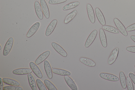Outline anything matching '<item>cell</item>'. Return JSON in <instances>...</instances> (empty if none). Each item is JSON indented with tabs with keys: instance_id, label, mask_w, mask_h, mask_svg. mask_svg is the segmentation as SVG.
<instances>
[{
	"instance_id": "1",
	"label": "cell",
	"mask_w": 135,
	"mask_h": 90,
	"mask_svg": "<svg viewBox=\"0 0 135 90\" xmlns=\"http://www.w3.org/2000/svg\"><path fill=\"white\" fill-rule=\"evenodd\" d=\"M114 23L119 32L124 36H127L128 33L124 26L121 22L117 18L114 19Z\"/></svg>"
},
{
	"instance_id": "2",
	"label": "cell",
	"mask_w": 135,
	"mask_h": 90,
	"mask_svg": "<svg viewBox=\"0 0 135 90\" xmlns=\"http://www.w3.org/2000/svg\"><path fill=\"white\" fill-rule=\"evenodd\" d=\"M97 30H94L90 33L85 43V48H88L92 44L97 36Z\"/></svg>"
},
{
	"instance_id": "3",
	"label": "cell",
	"mask_w": 135,
	"mask_h": 90,
	"mask_svg": "<svg viewBox=\"0 0 135 90\" xmlns=\"http://www.w3.org/2000/svg\"><path fill=\"white\" fill-rule=\"evenodd\" d=\"M99 75L101 78L111 81L117 82L119 80V79L118 77L110 73H101Z\"/></svg>"
},
{
	"instance_id": "4",
	"label": "cell",
	"mask_w": 135,
	"mask_h": 90,
	"mask_svg": "<svg viewBox=\"0 0 135 90\" xmlns=\"http://www.w3.org/2000/svg\"><path fill=\"white\" fill-rule=\"evenodd\" d=\"M13 42V38L12 37H10L4 46L3 53V55L7 56L9 53L12 47Z\"/></svg>"
},
{
	"instance_id": "5",
	"label": "cell",
	"mask_w": 135,
	"mask_h": 90,
	"mask_svg": "<svg viewBox=\"0 0 135 90\" xmlns=\"http://www.w3.org/2000/svg\"><path fill=\"white\" fill-rule=\"evenodd\" d=\"M119 48L117 47L112 51L108 60V64L110 65L113 63L116 60L119 53Z\"/></svg>"
},
{
	"instance_id": "6",
	"label": "cell",
	"mask_w": 135,
	"mask_h": 90,
	"mask_svg": "<svg viewBox=\"0 0 135 90\" xmlns=\"http://www.w3.org/2000/svg\"><path fill=\"white\" fill-rule=\"evenodd\" d=\"M51 45L54 49L59 54L64 57H66L67 53L63 48L58 44L52 42Z\"/></svg>"
},
{
	"instance_id": "7",
	"label": "cell",
	"mask_w": 135,
	"mask_h": 90,
	"mask_svg": "<svg viewBox=\"0 0 135 90\" xmlns=\"http://www.w3.org/2000/svg\"><path fill=\"white\" fill-rule=\"evenodd\" d=\"M86 9L89 20L91 23H94L95 22V15L93 7L90 4H87Z\"/></svg>"
},
{
	"instance_id": "8",
	"label": "cell",
	"mask_w": 135,
	"mask_h": 90,
	"mask_svg": "<svg viewBox=\"0 0 135 90\" xmlns=\"http://www.w3.org/2000/svg\"><path fill=\"white\" fill-rule=\"evenodd\" d=\"M29 65L31 69L35 75L38 78H42L43 77L42 74L36 64L31 61Z\"/></svg>"
},
{
	"instance_id": "9",
	"label": "cell",
	"mask_w": 135,
	"mask_h": 90,
	"mask_svg": "<svg viewBox=\"0 0 135 90\" xmlns=\"http://www.w3.org/2000/svg\"><path fill=\"white\" fill-rule=\"evenodd\" d=\"M57 22V20L55 19L50 23L45 31V35L46 36H49L53 32L56 27Z\"/></svg>"
},
{
	"instance_id": "10",
	"label": "cell",
	"mask_w": 135,
	"mask_h": 90,
	"mask_svg": "<svg viewBox=\"0 0 135 90\" xmlns=\"http://www.w3.org/2000/svg\"><path fill=\"white\" fill-rule=\"evenodd\" d=\"M97 17L100 24L102 26L105 25L106 22L104 16L100 9L98 7L95 9Z\"/></svg>"
},
{
	"instance_id": "11",
	"label": "cell",
	"mask_w": 135,
	"mask_h": 90,
	"mask_svg": "<svg viewBox=\"0 0 135 90\" xmlns=\"http://www.w3.org/2000/svg\"><path fill=\"white\" fill-rule=\"evenodd\" d=\"M40 4L43 14L47 19L50 17V13L47 5L45 0H40Z\"/></svg>"
},
{
	"instance_id": "12",
	"label": "cell",
	"mask_w": 135,
	"mask_h": 90,
	"mask_svg": "<svg viewBox=\"0 0 135 90\" xmlns=\"http://www.w3.org/2000/svg\"><path fill=\"white\" fill-rule=\"evenodd\" d=\"M40 3L37 1L34 3L35 11L37 17L40 20H42L43 18V13Z\"/></svg>"
},
{
	"instance_id": "13",
	"label": "cell",
	"mask_w": 135,
	"mask_h": 90,
	"mask_svg": "<svg viewBox=\"0 0 135 90\" xmlns=\"http://www.w3.org/2000/svg\"><path fill=\"white\" fill-rule=\"evenodd\" d=\"M40 25V23L39 22L34 24L28 31L26 35L27 37L30 38L38 30Z\"/></svg>"
},
{
	"instance_id": "14",
	"label": "cell",
	"mask_w": 135,
	"mask_h": 90,
	"mask_svg": "<svg viewBox=\"0 0 135 90\" xmlns=\"http://www.w3.org/2000/svg\"><path fill=\"white\" fill-rule=\"evenodd\" d=\"M31 69L28 68H20L14 70L12 73L18 75H22L27 74L31 73L32 72Z\"/></svg>"
},
{
	"instance_id": "15",
	"label": "cell",
	"mask_w": 135,
	"mask_h": 90,
	"mask_svg": "<svg viewBox=\"0 0 135 90\" xmlns=\"http://www.w3.org/2000/svg\"><path fill=\"white\" fill-rule=\"evenodd\" d=\"M50 54V51L47 50L45 51L40 55L36 59L35 63L37 65H38L44 61L49 56Z\"/></svg>"
},
{
	"instance_id": "16",
	"label": "cell",
	"mask_w": 135,
	"mask_h": 90,
	"mask_svg": "<svg viewBox=\"0 0 135 90\" xmlns=\"http://www.w3.org/2000/svg\"><path fill=\"white\" fill-rule=\"evenodd\" d=\"M44 65L45 70L47 77L50 79H52L53 76L52 71L49 63L47 60H45L44 62Z\"/></svg>"
},
{
	"instance_id": "17",
	"label": "cell",
	"mask_w": 135,
	"mask_h": 90,
	"mask_svg": "<svg viewBox=\"0 0 135 90\" xmlns=\"http://www.w3.org/2000/svg\"><path fill=\"white\" fill-rule=\"evenodd\" d=\"M99 37L102 46L104 48L107 46V42L105 32L103 29L101 28L99 30Z\"/></svg>"
},
{
	"instance_id": "18",
	"label": "cell",
	"mask_w": 135,
	"mask_h": 90,
	"mask_svg": "<svg viewBox=\"0 0 135 90\" xmlns=\"http://www.w3.org/2000/svg\"><path fill=\"white\" fill-rule=\"evenodd\" d=\"M64 79L66 83L71 89L78 90V88L75 83L69 76H64Z\"/></svg>"
},
{
	"instance_id": "19",
	"label": "cell",
	"mask_w": 135,
	"mask_h": 90,
	"mask_svg": "<svg viewBox=\"0 0 135 90\" xmlns=\"http://www.w3.org/2000/svg\"><path fill=\"white\" fill-rule=\"evenodd\" d=\"M80 61L83 64L90 67H94L95 66V63L93 60L89 58L81 57L79 59Z\"/></svg>"
},
{
	"instance_id": "20",
	"label": "cell",
	"mask_w": 135,
	"mask_h": 90,
	"mask_svg": "<svg viewBox=\"0 0 135 90\" xmlns=\"http://www.w3.org/2000/svg\"><path fill=\"white\" fill-rule=\"evenodd\" d=\"M52 71L54 73L62 76H70L71 75L70 72L63 69L52 68Z\"/></svg>"
},
{
	"instance_id": "21",
	"label": "cell",
	"mask_w": 135,
	"mask_h": 90,
	"mask_svg": "<svg viewBox=\"0 0 135 90\" xmlns=\"http://www.w3.org/2000/svg\"><path fill=\"white\" fill-rule=\"evenodd\" d=\"M27 78L29 85L32 90H36V84L35 79L31 73L27 74Z\"/></svg>"
},
{
	"instance_id": "22",
	"label": "cell",
	"mask_w": 135,
	"mask_h": 90,
	"mask_svg": "<svg viewBox=\"0 0 135 90\" xmlns=\"http://www.w3.org/2000/svg\"><path fill=\"white\" fill-rule=\"evenodd\" d=\"M77 11L74 10L69 13L66 17L64 20L65 24H67L72 20L76 15Z\"/></svg>"
},
{
	"instance_id": "23",
	"label": "cell",
	"mask_w": 135,
	"mask_h": 90,
	"mask_svg": "<svg viewBox=\"0 0 135 90\" xmlns=\"http://www.w3.org/2000/svg\"><path fill=\"white\" fill-rule=\"evenodd\" d=\"M119 78L120 81L122 88L125 89L127 86L126 78L124 72L120 71L119 73Z\"/></svg>"
},
{
	"instance_id": "24",
	"label": "cell",
	"mask_w": 135,
	"mask_h": 90,
	"mask_svg": "<svg viewBox=\"0 0 135 90\" xmlns=\"http://www.w3.org/2000/svg\"><path fill=\"white\" fill-rule=\"evenodd\" d=\"M3 82L7 84L13 86H19L20 83L18 81L8 78H3L2 79Z\"/></svg>"
},
{
	"instance_id": "25",
	"label": "cell",
	"mask_w": 135,
	"mask_h": 90,
	"mask_svg": "<svg viewBox=\"0 0 135 90\" xmlns=\"http://www.w3.org/2000/svg\"><path fill=\"white\" fill-rule=\"evenodd\" d=\"M80 2L78 1L72 2L64 6L62 8L64 11H66L74 8L79 5Z\"/></svg>"
},
{
	"instance_id": "26",
	"label": "cell",
	"mask_w": 135,
	"mask_h": 90,
	"mask_svg": "<svg viewBox=\"0 0 135 90\" xmlns=\"http://www.w3.org/2000/svg\"><path fill=\"white\" fill-rule=\"evenodd\" d=\"M102 28L104 30L112 33L118 34L119 33L118 29L112 26L104 25L102 26Z\"/></svg>"
},
{
	"instance_id": "27",
	"label": "cell",
	"mask_w": 135,
	"mask_h": 90,
	"mask_svg": "<svg viewBox=\"0 0 135 90\" xmlns=\"http://www.w3.org/2000/svg\"><path fill=\"white\" fill-rule=\"evenodd\" d=\"M44 84L49 90H57L55 86L49 80L45 79L44 80Z\"/></svg>"
},
{
	"instance_id": "28",
	"label": "cell",
	"mask_w": 135,
	"mask_h": 90,
	"mask_svg": "<svg viewBox=\"0 0 135 90\" xmlns=\"http://www.w3.org/2000/svg\"><path fill=\"white\" fill-rule=\"evenodd\" d=\"M36 84L40 90H47L43 82L39 79L36 80Z\"/></svg>"
},
{
	"instance_id": "29",
	"label": "cell",
	"mask_w": 135,
	"mask_h": 90,
	"mask_svg": "<svg viewBox=\"0 0 135 90\" xmlns=\"http://www.w3.org/2000/svg\"><path fill=\"white\" fill-rule=\"evenodd\" d=\"M3 90H22V88L19 86H7L3 87Z\"/></svg>"
},
{
	"instance_id": "30",
	"label": "cell",
	"mask_w": 135,
	"mask_h": 90,
	"mask_svg": "<svg viewBox=\"0 0 135 90\" xmlns=\"http://www.w3.org/2000/svg\"><path fill=\"white\" fill-rule=\"evenodd\" d=\"M127 85L128 90H134V87L132 80L129 77H127L126 78Z\"/></svg>"
},
{
	"instance_id": "31",
	"label": "cell",
	"mask_w": 135,
	"mask_h": 90,
	"mask_svg": "<svg viewBox=\"0 0 135 90\" xmlns=\"http://www.w3.org/2000/svg\"><path fill=\"white\" fill-rule=\"evenodd\" d=\"M67 0H49L48 3L50 4H55L64 3Z\"/></svg>"
},
{
	"instance_id": "32",
	"label": "cell",
	"mask_w": 135,
	"mask_h": 90,
	"mask_svg": "<svg viewBox=\"0 0 135 90\" xmlns=\"http://www.w3.org/2000/svg\"><path fill=\"white\" fill-rule=\"evenodd\" d=\"M126 30L128 32H130L135 30V23L127 27Z\"/></svg>"
},
{
	"instance_id": "33",
	"label": "cell",
	"mask_w": 135,
	"mask_h": 90,
	"mask_svg": "<svg viewBox=\"0 0 135 90\" xmlns=\"http://www.w3.org/2000/svg\"><path fill=\"white\" fill-rule=\"evenodd\" d=\"M126 50L131 52L135 53V46H128L126 48Z\"/></svg>"
},
{
	"instance_id": "34",
	"label": "cell",
	"mask_w": 135,
	"mask_h": 90,
	"mask_svg": "<svg viewBox=\"0 0 135 90\" xmlns=\"http://www.w3.org/2000/svg\"><path fill=\"white\" fill-rule=\"evenodd\" d=\"M129 76L132 81L135 84V75L132 73H130L129 74Z\"/></svg>"
},
{
	"instance_id": "35",
	"label": "cell",
	"mask_w": 135,
	"mask_h": 90,
	"mask_svg": "<svg viewBox=\"0 0 135 90\" xmlns=\"http://www.w3.org/2000/svg\"><path fill=\"white\" fill-rule=\"evenodd\" d=\"M0 90H3V81H2V79L1 78H0Z\"/></svg>"
},
{
	"instance_id": "36",
	"label": "cell",
	"mask_w": 135,
	"mask_h": 90,
	"mask_svg": "<svg viewBox=\"0 0 135 90\" xmlns=\"http://www.w3.org/2000/svg\"><path fill=\"white\" fill-rule=\"evenodd\" d=\"M131 39L135 42V36L133 35H131L130 36Z\"/></svg>"
},
{
	"instance_id": "37",
	"label": "cell",
	"mask_w": 135,
	"mask_h": 90,
	"mask_svg": "<svg viewBox=\"0 0 135 90\" xmlns=\"http://www.w3.org/2000/svg\"><path fill=\"white\" fill-rule=\"evenodd\" d=\"M0 50H1V45H0Z\"/></svg>"
},
{
	"instance_id": "38",
	"label": "cell",
	"mask_w": 135,
	"mask_h": 90,
	"mask_svg": "<svg viewBox=\"0 0 135 90\" xmlns=\"http://www.w3.org/2000/svg\"><path fill=\"white\" fill-rule=\"evenodd\" d=\"M134 68H135V65H134Z\"/></svg>"
},
{
	"instance_id": "39",
	"label": "cell",
	"mask_w": 135,
	"mask_h": 90,
	"mask_svg": "<svg viewBox=\"0 0 135 90\" xmlns=\"http://www.w3.org/2000/svg\"><path fill=\"white\" fill-rule=\"evenodd\" d=\"M134 74H135V72H134Z\"/></svg>"
}]
</instances>
